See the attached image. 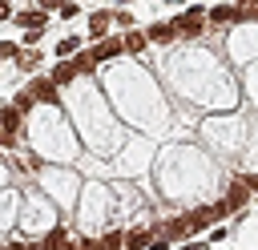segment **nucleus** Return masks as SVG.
Wrapping results in <instances>:
<instances>
[{"mask_svg":"<svg viewBox=\"0 0 258 250\" xmlns=\"http://www.w3.org/2000/svg\"><path fill=\"white\" fill-rule=\"evenodd\" d=\"M246 202H250V185H246L242 177H234V181L226 185V198L218 202V210H222V214H238Z\"/></svg>","mask_w":258,"mask_h":250,"instance_id":"nucleus-1","label":"nucleus"},{"mask_svg":"<svg viewBox=\"0 0 258 250\" xmlns=\"http://www.w3.org/2000/svg\"><path fill=\"white\" fill-rule=\"evenodd\" d=\"M206 16H210V12H202L198 4H194V8H185V12L173 20V24H177V36H189V40H194V36H202V28H206Z\"/></svg>","mask_w":258,"mask_h":250,"instance_id":"nucleus-2","label":"nucleus"},{"mask_svg":"<svg viewBox=\"0 0 258 250\" xmlns=\"http://www.w3.org/2000/svg\"><path fill=\"white\" fill-rule=\"evenodd\" d=\"M16 133H20V109L8 105V109L0 113V141H4V149L16 145Z\"/></svg>","mask_w":258,"mask_h":250,"instance_id":"nucleus-3","label":"nucleus"},{"mask_svg":"<svg viewBox=\"0 0 258 250\" xmlns=\"http://www.w3.org/2000/svg\"><path fill=\"white\" fill-rule=\"evenodd\" d=\"M145 36H149L153 44H169V40L177 36V24H173V20H153V24L145 28Z\"/></svg>","mask_w":258,"mask_h":250,"instance_id":"nucleus-4","label":"nucleus"},{"mask_svg":"<svg viewBox=\"0 0 258 250\" xmlns=\"http://www.w3.org/2000/svg\"><path fill=\"white\" fill-rule=\"evenodd\" d=\"M40 246H44V250H77V246H73V238H69V230H64V226H52V230H48V234H44V242H40Z\"/></svg>","mask_w":258,"mask_h":250,"instance_id":"nucleus-5","label":"nucleus"},{"mask_svg":"<svg viewBox=\"0 0 258 250\" xmlns=\"http://www.w3.org/2000/svg\"><path fill=\"white\" fill-rule=\"evenodd\" d=\"M44 20H48V16H44V8H36V12H32V8H24V12H16V24H20L24 32H40V28H44Z\"/></svg>","mask_w":258,"mask_h":250,"instance_id":"nucleus-6","label":"nucleus"},{"mask_svg":"<svg viewBox=\"0 0 258 250\" xmlns=\"http://www.w3.org/2000/svg\"><path fill=\"white\" fill-rule=\"evenodd\" d=\"M24 93H28L32 101H48V105H56V101H60V97H56V85H52V81H32V85H28Z\"/></svg>","mask_w":258,"mask_h":250,"instance_id":"nucleus-7","label":"nucleus"},{"mask_svg":"<svg viewBox=\"0 0 258 250\" xmlns=\"http://www.w3.org/2000/svg\"><path fill=\"white\" fill-rule=\"evenodd\" d=\"M153 238H157V230L137 226V230H129V234H125V250H145V246H153Z\"/></svg>","mask_w":258,"mask_h":250,"instance_id":"nucleus-8","label":"nucleus"},{"mask_svg":"<svg viewBox=\"0 0 258 250\" xmlns=\"http://www.w3.org/2000/svg\"><path fill=\"white\" fill-rule=\"evenodd\" d=\"M218 218H226L218 206H202V210H194V214H189V226H194V230H202V226H210V222H218Z\"/></svg>","mask_w":258,"mask_h":250,"instance_id":"nucleus-9","label":"nucleus"},{"mask_svg":"<svg viewBox=\"0 0 258 250\" xmlns=\"http://www.w3.org/2000/svg\"><path fill=\"white\" fill-rule=\"evenodd\" d=\"M161 234H165L169 242H173V238H185V234H194V226H189V214H185V218H169V222L161 226Z\"/></svg>","mask_w":258,"mask_h":250,"instance_id":"nucleus-10","label":"nucleus"},{"mask_svg":"<svg viewBox=\"0 0 258 250\" xmlns=\"http://www.w3.org/2000/svg\"><path fill=\"white\" fill-rule=\"evenodd\" d=\"M109 24H113V12H93V16H89V36L101 40V36L109 32Z\"/></svg>","mask_w":258,"mask_h":250,"instance_id":"nucleus-11","label":"nucleus"},{"mask_svg":"<svg viewBox=\"0 0 258 250\" xmlns=\"http://www.w3.org/2000/svg\"><path fill=\"white\" fill-rule=\"evenodd\" d=\"M93 52H97V60H113L117 52H125V40H117V36H109V40H101V44H97Z\"/></svg>","mask_w":258,"mask_h":250,"instance_id":"nucleus-12","label":"nucleus"},{"mask_svg":"<svg viewBox=\"0 0 258 250\" xmlns=\"http://www.w3.org/2000/svg\"><path fill=\"white\" fill-rule=\"evenodd\" d=\"M210 20H214V24H238V8L218 4V8H210Z\"/></svg>","mask_w":258,"mask_h":250,"instance_id":"nucleus-13","label":"nucleus"},{"mask_svg":"<svg viewBox=\"0 0 258 250\" xmlns=\"http://www.w3.org/2000/svg\"><path fill=\"white\" fill-rule=\"evenodd\" d=\"M121 40H125V52H141V48L149 44V36H145V32H125Z\"/></svg>","mask_w":258,"mask_h":250,"instance_id":"nucleus-14","label":"nucleus"},{"mask_svg":"<svg viewBox=\"0 0 258 250\" xmlns=\"http://www.w3.org/2000/svg\"><path fill=\"white\" fill-rule=\"evenodd\" d=\"M73 77H77V65H56V69H52V77H48V81H52V85H69V81H73Z\"/></svg>","mask_w":258,"mask_h":250,"instance_id":"nucleus-15","label":"nucleus"},{"mask_svg":"<svg viewBox=\"0 0 258 250\" xmlns=\"http://www.w3.org/2000/svg\"><path fill=\"white\" fill-rule=\"evenodd\" d=\"M73 52L81 56V36H64V40L56 44V56H73Z\"/></svg>","mask_w":258,"mask_h":250,"instance_id":"nucleus-16","label":"nucleus"},{"mask_svg":"<svg viewBox=\"0 0 258 250\" xmlns=\"http://www.w3.org/2000/svg\"><path fill=\"white\" fill-rule=\"evenodd\" d=\"M73 65H77V73H93V69H97V52H81Z\"/></svg>","mask_w":258,"mask_h":250,"instance_id":"nucleus-17","label":"nucleus"},{"mask_svg":"<svg viewBox=\"0 0 258 250\" xmlns=\"http://www.w3.org/2000/svg\"><path fill=\"white\" fill-rule=\"evenodd\" d=\"M101 246H105V250H121V246H125V234H121V230H113V234H105V238H101Z\"/></svg>","mask_w":258,"mask_h":250,"instance_id":"nucleus-18","label":"nucleus"},{"mask_svg":"<svg viewBox=\"0 0 258 250\" xmlns=\"http://www.w3.org/2000/svg\"><path fill=\"white\" fill-rule=\"evenodd\" d=\"M36 65H40V52H20V69L24 73H32Z\"/></svg>","mask_w":258,"mask_h":250,"instance_id":"nucleus-19","label":"nucleus"},{"mask_svg":"<svg viewBox=\"0 0 258 250\" xmlns=\"http://www.w3.org/2000/svg\"><path fill=\"white\" fill-rule=\"evenodd\" d=\"M60 16H64V20H73V16H81V8H77V4H60Z\"/></svg>","mask_w":258,"mask_h":250,"instance_id":"nucleus-20","label":"nucleus"},{"mask_svg":"<svg viewBox=\"0 0 258 250\" xmlns=\"http://www.w3.org/2000/svg\"><path fill=\"white\" fill-rule=\"evenodd\" d=\"M77 250H105V246H101V238H85Z\"/></svg>","mask_w":258,"mask_h":250,"instance_id":"nucleus-21","label":"nucleus"},{"mask_svg":"<svg viewBox=\"0 0 258 250\" xmlns=\"http://www.w3.org/2000/svg\"><path fill=\"white\" fill-rule=\"evenodd\" d=\"M242 181H246V185H250V194H258V173H246V177H242Z\"/></svg>","mask_w":258,"mask_h":250,"instance_id":"nucleus-22","label":"nucleus"},{"mask_svg":"<svg viewBox=\"0 0 258 250\" xmlns=\"http://www.w3.org/2000/svg\"><path fill=\"white\" fill-rule=\"evenodd\" d=\"M181 250H206V242H181Z\"/></svg>","mask_w":258,"mask_h":250,"instance_id":"nucleus-23","label":"nucleus"},{"mask_svg":"<svg viewBox=\"0 0 258 250\" xmlns=\"http://www.w3.org/2000/svg\"><path fill=\"white\" fill-rule=\"evenodd\" d=\"M4 250H24V246H16V242H12V246H4Z\"/></svg>","mask_w":258,"mask_h":250,"instance_id":"nucleus-24","label":"nucleus"},{"mask_svg":"<svg viewBox=\"0 0 258 250\" xmlns=\"http://www.w3.org/2000/svg\"><path fill=\"white\" fill-rule=\"evenodd\" d=\"M24 250H44V246H24Z\"/></svg>","mask_w":258,"mask_h":250,"instance_id":"nucleus-25","label":"nucleus"},{"mask_svg":"<svg viewBox=\"0 0 258 250\" xmlns=\"http://www.w3.org/2000/svg\"><path fill=\"white\" fill-rule=\"evenodd\" d=\"M254 20H258V8H254Z\"/></svg>","mask_w":258,"mask_h":250,"instance_id":"nucleus-26","label":"nucleus"}]
</instances>
